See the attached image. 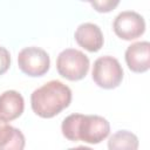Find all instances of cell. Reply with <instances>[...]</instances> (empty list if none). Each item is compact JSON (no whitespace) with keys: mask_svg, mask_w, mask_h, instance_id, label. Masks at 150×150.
<instances>
[{"mask_svg":"<svg viewBox=\"0 0 150 150\" xmlns=\"http://www.w3.org/2000/svg\"><path fill=\"white\" fill-rule=\"evenodd\" d=\"M63 137L70 142L98 144L110 134V124L100 115L70 114L61 124Z\"/></svg>","mask_w":150,"mask_h":150,"instance_id":"6da1fadb","label":"cell"},{"mask_svg":"<svg viewBox=\"0 0 150 150\" xmlns=\"http://www.w3.org/2000/svg\"><path fill=\"white\" fill-rule=\"evenodd\" d=\"M71 89L61 81L52 80L30 95L32 110L41 118H53L70 105Z\"/></svg>","mask_w":150,"mask_h":150,"instance_id":"7a4b0ae2","label":"cell"},{"mask_svg":"<svg viewBox=\"0 0 150 150\" xmlns=\"http://www.w3.org/2000/svg\"><path fill=\"white\" fill-rule=\"evenodd\" d=\"M90 67L88 56L75 48L63 49L56 59V70L59 75L68 81H80L86 77Z\"/></svg>","mask_w":150,"mask_h":150,"instance_id":"3957f363","label":"cell"},{"mask_svg":"<svg viewBox=\"0 0 150 150\" xmlns=\"http://www.w3.org/2000/svg\"><path fill=\"white\" fill-rule=\"evenodd\" d=\"M123 76V68L116 57L104 55L95 60L91 77L100 88L115 89L122 83Z\"/></svg>","mask_w":150,"mask_h":150,"instance_id":"277c9868","label":"cell"},{"mask_svg":"<svg viewBox=\"0 0 150 150\" xmlns=\"http://www.w3.org/2000/svg\"><path fill=\"white\" fill-rule=\"evenodd\" d=\"M18 66L23 74L30 77L43 76L49 70L50 57L45 49L30 46L19 52Z\"/></svg>","mask_w":150,"mask_h":150,"instance_id":"5b68a950","label":"cell"},{"mask_svg":"<svg viewBox=\"0 0 150 150\" xmlns=\"http://www.w3.org/2000/svg\"><path fill=\"white\" fill-rule=\"evenodd\" d=\"M112 29L115 34L122 40H136L145 32V20L137 12L124 11L115 18Z\"/></svg>","mask_w":150,"mask_h":150,"instance_id":"8992f818","label":"cell"},{"mask_svg":"<svg viewBox=\"0 0 150 150\" xmlns=\"http://www.w3.org/2000/svg\"><path fill=\"white\" fill-rule=\"evenodd\" d=\"M124 59L131 71L138 74L148 71L150 68V43L148 41L131 43L124 53Z\"/></svg>","mask_w":150,"mask_h":150,"instance_id":"52a82bcc","label":"cell"},{"mask_svg":"<svg viewBox=\"0 0 150 150\" xmlns=\"http://www.w3.org/2000/svg\"><path fill=\"white\" fill-rule=\"evenodd\" d=\"M74 38L80 47L90 53L98 52L104 43V38L101 28L93 22L81 23L76 28Z\"/></svg>","mask_w":150,"mask_h":150,"instance_id":"ba28073f","label":"cell"},{"mask_svg":"<svg viewBox=\"0 0 150 150\" xmlns=\"http://www.w3.org/2000/svg\"><path fill=\"white\" fill-rule=\"evenodd\" d=\"M25 100L16 90H6L0 95V117L11 122L22 115Z\"/></svg>","mask_w":150,"mask_h":150,"instance_id":"9c48e42d","label":"cell"},{"mask_svg":"<svg viewBox=\"0 0 150 150\" xmlns=\"http://www.w3.org/2000/svg\"><path fill=\"white\" fill-rule=\"evenodd\" d=\"M26 139L21 130L0 117V150H22Z\"/></svg>","mask_w":150,"mask_h":150,"instance_id":"30bf717a","label":"cell"},{"mask_svg":"<svg viewBox=\"0 0 150 150\" xmlns=\"http://www.w3.org/2000/svg\"><path fill=\"white\" fill-rule=\"evenodd\" d=\"M139 145L137 136L129 130H118L109 137L108 148L110 150H137Z\"/></svg>","mask_w":150,"mask_h":150,"instance_id":"8fae6325","label":"cell"},{"mask_svg":"<svg viewBox=\"0 0 150 150\" xmlns=\"http://www.w3.org/2000/svg\"><path fill=\"white\" fill-rule=\"evenodd\" d=\"M121 0H91L90 5L97 13H109L114 11Z\"/></svg>","mask_w":150,"mask_h":150,"instance_id":"7c38bea8","label":"cell"},{"mask_svg":"<svg viewBox=\"0 0 150 150\" xmlns=\"http://www.w3.org/2000/svg\"><path fill=\"white\" fill-rule=\"evenodd\" d=\"M11 67V54L9 52L0 46V76L4 75Z\"/></svg>","mask_w":150,"mask_h":150,"instance_id":"4fadbf2b","label":"cell"},{"mask_svg":"<svg viewBox=\"0 0 150 150\" xmlns=\"http://www.w3.org/2000/svg\"><path fill=\"white\" fill-rule=\"evenodd\" d=\"M80 1H83V2H90L91 0H80Z\"/></svg>","mask_w":150,"mask_h":150,"instance_id":"5bb4252c","label":"cell"}]
</instances>
